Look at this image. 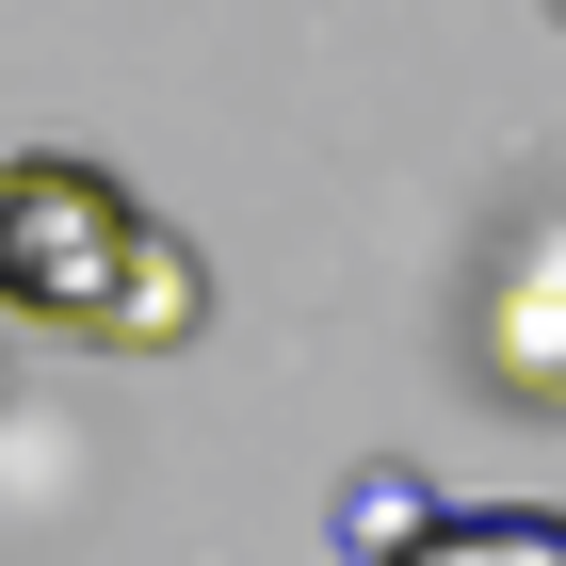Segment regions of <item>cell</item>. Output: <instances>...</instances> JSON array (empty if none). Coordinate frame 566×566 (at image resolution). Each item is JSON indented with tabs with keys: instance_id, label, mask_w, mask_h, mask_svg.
Listing matches in <instances>:
<instances>
[{
	"instance_id": "cell-1",
	"label": "cell",
	"mask_w": 566,
	"mask_h": 566,
	"mask_svg": "<svg viewBox=\"0 0 566 566\" xmlns=\"http://www.w3.org/2000/svg\"><path fill=\"white\" fill-rule=\"evenodd\" d=\"M163 243L146 195L82 146H0V307L49 324V340H114L130 307V260Z\"/></svg>"
},
{
	"instance_id": "cell-2",
	"label": "cell",
	"mask_w": 566,
	"mask_h": 566,
	"mask_svg": "<svg viewBox=\"0 0 566 566\" xmlns=\"http://www.w3.org/2000/svg\"><path fill=\"white\" fill-rule=\"evenodd\" d=\"M389 566H566V518L551 502H437Z\"/></svg>"
},
{
	"instance_id": "cell-3",
	"label": "cell",
	"mask_w": 566,
	"mask_h": 566,
	"mask_svg": "<svg viewBox=\"0 0 566 566\" xmlns=\"http://www.w3.org/2000/svg\"><path fill=\"white\" fill-rule=\"evenodd\" d=\"M195 324H211V260H195V243L163 227V243L130 260V307H114V340H97V356H178Z\"/></svg>"
},
{
	"instance_id": "cell-4",
	"label": "cell",
	"mask_w": 566,
	"mask_h": 566,
	"mask_svg": "<svg viewBox=\"0 0 566 566\" xmlns=\"http://www.w3.org/2000/svg\"><path fill=\"white\" fill-rule=\"evenodd\" d=\"M421 518H437V485H421V470H356V485H340V551H356V566H389Z\"/></svg>"
}]
</instances>
